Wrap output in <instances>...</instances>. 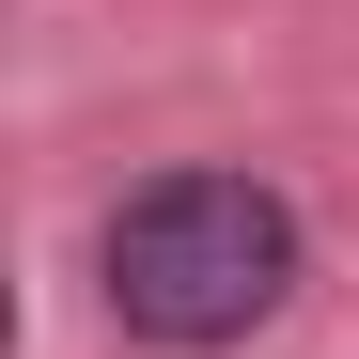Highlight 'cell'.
Wrapping results in <instances>:
<instances>
[{
    "mask_svg": "<svg viewBox=\"0 0 359 359\" xmlns=\"http://www.w3.org/2000/svg\"><path fill=\"white\" fill-rule=\"evenodd\" d=\"M297 297V203L250 172H156L109 219V313L141 344H250Z\"/></svg>",
    "mask_w": 359,
    "mask_h": 359,
    "instance_id": "cell-1",
    "label": "cell"
}]
</instances>
